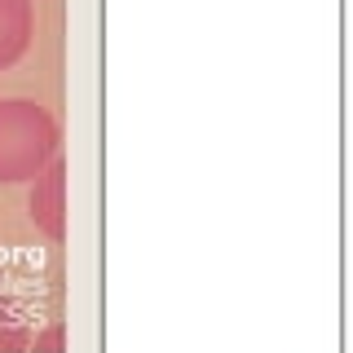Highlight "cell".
I'll list each match as a JSON object with an SVG mask.
<instances>
[{
  "label": "cell",
  "instance_id": "cell-1",
  "mask_svg": "<svg viewBox=\"0 0 353 353\" xmlns=\"http://www.w3.org/2000/svg\"><path fill=\"white\" fill-rule=\"evenodd\" d=\"M62 128L31 97H0V185H22L58 159Z\"/></svg>",
  "mask_w": 353,
  "mask_h": 353
},
{
  "label": "cell",
  "instance_id": "cell-3",
  "mask_svg": "<svg viewBox=\"0 0 353 353\" xmlns=\"http://www.w3.org/2000/svg\"><path fill=\"white\" fill-rule=\"evenodd\" d=\"M36 36V5L31 0H0V71H9Z\"/></svg>",
  "mask_w": 353,
  "mask_h": 353
},
{
  "label": "cell",
  "instance_id": "cell-2",
  "mask_svg": "<svg viewBox=\"0 0 353 353\" xmlns=\"http://www.w3.org/2000/svg\"><path fill=\"white\" fill-rule=\"evenodd\" d=\"M27 216H31V225H36L44 239H53V243L66 239V159L62 154L31 181Z\"/></svg>",
  "mask_w": 353,
  "mask_h": 353
}]
</instances>
